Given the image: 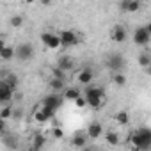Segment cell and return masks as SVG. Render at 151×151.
Returning a JSON list of instances; mask_svg holds the SVG:
<instances>
[{
  "label": "cell",
  "mask_w": 151,
  "mask_h": 151,
  "mask_svg": "<svg viewBox=\"0 0 151 151\" xmlns=\"http://www.w3.org/2000/svg\"><path fill=\"white\" fill-rule=\"evenodd\" d=\"M121 9L126 13H137L140 9V2H137V0H124L121 4Z\"/></svg>",
  "instance_id": "cell-14"
},
{
  "label": "cell",
  "mask_w": 151,
  "mask_h": 151,
  "mask_svg": "<svg viewBox=\"0 0 151 151\" xmlns=\"http://www.w3.org/2000/svg\"><path fill=\"white\" fill-rule=\"evenodd\" d=\"M41 43H43L48 50H57V48H60L59 34H53V32H43V34H41Z\"/></svg>",
  "instance_id": "cell-7"
},
{
  "label": "cell",
  "mask_w": 151,
  "mask_h": 151,
  "mask_svg": "<svg viewBox=\"0 0 151 151\" xmlns=\"http://www.w3.org/2000/svg\"><path fill=\"white\" fill-rule=\"evenodd\" d=\"M126 66V59L121 53H112L107 57V68L112 71H123Z\"/></svg>",
  "instance_id": "cell-5"
},
{
  "label": "cell",
  "mask_w": 151,
  "mask_h": 151,
  "mask_svg": "<svg viewBox=\"0 0 151 151\" xmlns=\"http://www.w3.org/2000/svg\"><path fill=\"white\" fill-rule=\"evenodd\" d=\"M23 22H25V18H23L22 14H14V16L9 18V25L14 27V29H20V27L23 25Z\"/></svg>",
  "instance_id": "cell-24"
},
{
  "label": "cell",
  "mask_w": 151,
  "mask_h": 151,
  "mask_svg": "<svg viewBox=\"0 0 151 151\" xmlns=\"http://www.w3.org/2000/svg\"><path fill=\"white\" fill-rule=\"evenodd\" d=\"M116 121H117L119 124H123V126H126V124L130 123V116H128V112H124V110H121V112H117V114H116Z\"/></svg>",
  "instance_id": "cell-25"
},
{
  "label": "cell",
  "mask_w": 151,
  "mask_h": 151,
  "mask_svg": "<svg viewBox=\"0 0 151 151\" xmlns=\"http://www.w3.org/2000/svg\"><path fill=\"white\" fill-rule=\"evenodd\" d=\"M137 2H140V4H142V2H146V0H137Z\"/></svg>",
  "instance_id": "cell-37"
},
{
  "label": "cell",
  "mask_w": 151,
  "mask_h": 151,
  "mask_svg": "<svg viewBox=\"0 0 151 151\" xmlns=\"http://www.w3.org/2000/svg\"><path fill=\"white\" fill-rule=\"evenodd\" d=\"M84 94H93V96H98V98H105V91L101 87H96V86H91V84L87 86Z\"/></svg>",
  "instance_id": "cell-21"
},
{
  "label": "cell",
  "mask_w": 151,
  "mask_h": 151,
  "mask_svg": "<svg viewBox=\"0 0 151 151\" xmlns=\"http://www.w3.org/2000/svg\"><path fill=\"white\" fill-rule=\"evenodd\" d=\"M126 37H128V34H126V29L123 25H116L112 29V32H110V39L114 43H124Z\"/></svg>",
  "instance_id": "cell-9"
},
{
  "label": "cell",
  "mask_w": 151,
  "mask_h": 151,
  "mask_svg": "<svg viewBox=\"0 0 151 151\" xmlns=\"http://www.w3.org/2000/svg\"><path fill=\"white\" fill-rule=\"evenodd\" d=\"M86 144H87V135L77 133V135L71 139V146H73V147H86Z\"/></svg>",
  "instance_id": "cell-17"
},
{
  "label": "cell",
  "mask_w": 151,
  "mask_h": 151,
  "mask_svg": "<svg viewBox=\"0 0 151 151\" xmlns=\"http://www.w3.org/2000/svg\"><path fill=\"white\" fill-rule=\"evenodd\" d=\"M78 94H80V91H78L77 87H68V89L64 91V98H66V100H71V101L77 98Z\"/></svg>",
  "instance_id": "cell-27"
},
{
  "label": "cell",
  "mask_w": 151,
  "mask_h": 151,
  "mask_svg": "<svg viewBox=\"0 0 151 151\" xmlns=\"http://www.w3.org/2000/svg\"><path fill=\"white\" fill-rule=\"evenodd\" d=\"M151 39V25H146V27H137L135 32H133V43L137 46H146Z\"/></svg>",
  "instance_id": "cell-2"
},
{
  "label": "cell",
  "mask_w": 151,
  "mask_h": 151,
  "mask_svg": "<svg viewBox=\"0 0 151 151\" xmlns=\"http://www.w3.org/2000/svg\"><path fill=\"white\" fill-rule=\"evenodd\" d=\"M45 144H46V139L43 135H36L34 137V142H32V149H41Z\"/></svg>",
  "instance_id": "cell-28"
},
{
  "label": "cell",
  "mask_w": 151,
  "mask_h": 151,
  "mask_svg": "<svg viewBox=\"0 0 151 151\" xmlns=\"http://www.w3.org/2000/svg\"><path fill=\"white\" fill-rule=\"evenodd\" d=\"M77 80H78L80 84H84V86H89V84L94 80V73H93V69H89V68L80 69L78 75H77Z\"/></svg>",
  "instance_id": "cell-10"
},
{
  "label": "cell",
  "mask_w": 151,
  "mask_h": 151,
  "mask_svg": "<svg viewBox=\"0 0 151 151\" xmlns=\"http://www.w3.org/2000/svg\"><path fill=\"white\" fill-rule=\"evenodd\" d=\"M101 133H103L101 123L94 121V123H91V124L87 126V139H98V137H101Z\"/></svg>",
  "instance_id": "cell-11"
},
{
  "label": "cell",
  "mask_w": 151,
  "mask_h": 151,
  "mask_svg": "<svg viewBox=\"0 0 151 151\" xmlns=\"http://www.w3.org/2000/svg\"><path fill=\"white\" fill-rule=\"evenodd\" d=\"M6 46V41H4V37H0V50H2Z\"/></svg>",
  "instance_id": "cell-35"
},
{
  "label": "cell",
  "mask_w": 151,
  "mask_h": 151,
  "mask_svg": "<svg viewBox=\"0 0 151 151\" xmlns=\"http://www.w3.org/2000/svg\"><path fill=\"white\" fill-rule=\"evenodd\" d=\"M13 112H14V109H13L11 105H6V107L0 109V117L7 121V119H11V117H13Z\"/></svg>",
  "instance_id": "cell-26"
},
{
  "label": "cell",
  "mask_w": 151,
  "mask_h": 151,
  "mask_svg": "<svg viewBox=\"0 0 151 151\" xmlns=\"http://www.w3.org/2000/svg\"><path fill=\"white\" fill-rule=\"evenodd\" d=\"M6 132V119L0 117V133H4Z\"/></svg>",
  "instance_id": "cell-33"
},
{
  "label": "cell",
  "mask_w": 151,
  "mask_h": 151,
  "mask_svg": "<svg viewBox=\"0 0 151 151\" xmlns=\"http://www.w3.org/2000/svg\"><path fill=\"white\" fill-rule=\"evenodd\" d=\"M14 57L20 60H29L34 57V46L30 43H22L20 46L14 48Z\"/></svg>",
  "instance_id": "cell-6"
},
{
  "label": "cell",
  "mask_w": 151,
  "mask_h": 151,
  "mask_svg": "<svg viewBox=\"0 0 151 151\" xmlns=\"http://www.w3.org/2000/svg\"><path fill=\"white\" fill-rule=\"evenodd\" d=\"M41 105H46V107H52V109H60V105H62V98L60 96H57V94H48L45 100H43V103Z\"/></svg>",
  "instance_id": "cell-13"
},
{
  "label": "cell",
  "mask_w": 151,
  "mask_h": 151,
  "mask_svg": "<svg viewBox=\"0 0 151 151\" xmlns=\"http://www.w3.org/2000/svg\"><path fill=\"white\" fill-rule=\"evenodd\" d=\"M39 2H41L43 6H50V4H52V0H39Z\"/></svg>",
  "instance_id": "cell-34"
},
{
  "label": "cell",
  "mask_w": 151,
  "mask_h": 151,
  "mask_svg": "<svg viewBox=\"0 0 151 151\" xmlns=\"http://www.w3.org/2000/svg\"><path fill=\"white\" fill-rule=\"evenodd\" d=\"M105 140H107V144H110V146H119V135H117V132H114V130H109L107 133H105Z\"/></svg>",
  "instance_id": "cell-19"
},
{
  "label": "cell",
  "mask_w": 151,
  "mask_h": 151,
  "mask_svg": "<svg viewBox=\"0 0 151 151\" xmlns=\"http://www.w3.org/2000/svg\"><path fill=\"white\" fill-rule=\"evenodd\" d=\"M14 89H11L4 80H0V103H9L13 100Z\"/></svg>",
  "instance_id": "cell-8"
},
{
  "label": "cell",
  "mask_w": 151,
  "mask_h": 151,
  "mask_svg": "<svg viewBox=\"0 0 151 151\" xmlns=\"http://www.w3.org/2000/svg\"><path fill=\"white\" fill-rule=\"evenodd\" d=\"M48 86H50V89L52 91H55V93H59V91H64V80L62 78H50L48 80Z\"/></svg>",
  "instance_id": "cell-18"
},
{
  "label": "cell",
  "mask_w": 151,
  "mask_h": 151,
  "mask_svg": "<svg viewBox=\"0 0 151 151\" xmlns=\"http://www.w3.org/2000/svg\"><path fill=\"white\" fill-rule=\"evenodd\" d=\"M52 77H53V78H62V80H64V78H66V71H62L59 66H55V68H52Z\"/></svg>",
  "instance_id": "cell-29"
},
{
  "label": "cell",
  "mask_w": 151,
  "mask_h": 151,
  "mask_svg": "<svg viewBox=\"0 0 151 151\" xmlns=\"http://www.w3.org/2000/svg\"><path fill=\"white\" fill-rule=\"evenodd\" d=\"M59 39H60V46L62 48H69V46H75L80 43V37L75 34L73 30H62L59 32Z\"/></svg>",
  "instance_id": "cell-4"
},
{
  "label": "cell",
  "mask_w": 151,
  "mask_h": 151,
  "mask_svg": "<svg viewBox=\"0 0 151 151\" xmlns=\"http://www.w3.org/2000/svg\"><path fill=\"white\" fill-rule=\"evenodd\" d=\"M57 66H59L62 71H66V73H68V71H71V69H73V59H71V57H68V55H62V57L57 60Z\"/></svg>",
  "instance_id": "cell-15"
},
{
  "label": "cell",
  "mask_w": 151,
  "mask_h": 151,
  "mask_svg": "<svg viewBox=\"0 0 151 151\" xmlns=\"http://www.w3.org/2000/svg\"><path fill=\"white\" fill-rule=\"evenodd\" d=\"M86 96V101H87V107L94 109V110H100L105 103V98H98V96H93V94H84Z\"/></svg>",
  "instance_id": "cell-12"
},
{
  "label": "cell",
  "mask_w": 151,
  "mask_h": 151,
  "mask_svg": "<svg viewBox=\"0 0 151 151\" xmlns=\"http://www.w3.org/2000/svg\"><path fill=\"white\" fill-rule=\"evenodd\" d=\"M73 101H75V105H77L78 109H86V107H87V101H86V96H82V94H78V96H77V98H75Z\"/></svg>",
  "instance_id": "cell-31"
},
{
  "label": "cell",
  "mask_w": 151,
  "mask_h": 151,
  "mask_svg": "<svg viewBox=\"0 0 151 151\" xmlns=\"http://www.w3.org/2000/svg\"><path fill=\"white\" fill-rule=\"evenodd\" d=\"M0 59H2V60H11V59H14V48L13 46H4L2 50H0Z\"/></svg>",
  "instance_id": "cell-20"
},
{
  "label": "cell",
  "mask_w": 151,
  "mask_h": 151,
  "mask_svg": "<svg viewBox=\"0 0 151 151\" xmlns=\"http://www.w3.org/2000/svg\"><path fill=\"white\" fill-rule=\"evenodd\" d=\"M55 109L52 107H46V105H41V107H36V112H34V121L39 123V124H45L48 123L53 116H55Z\"/></svg>",
  "instance_id": "cell-3"
},
{
  "label": "cell",
  "mask_w": 151,
  "mask_h": 151,
  "mask_svg": "<svg viewBox=\"0 0 151 151\" xmlns=\"http://www.w3.org/2000/svg\"><path fill=\"white\" fill-rule=\"evenodd\" d=\"M2 142H4L6 147H11V149H16V147H18V140H16L14 135H6V137H2Z\"/></svg>",
  "instance_id": "cell-22"
},
{
  "label": "cell",
  "mask_w": 151,
  "mask_h": 151,
  "mask_svg": "<svg viewBox=\"0 0 151 151\" xmlns=\"http://www.w3.org/2000/svg\"><path fill=\"white\" fill-rule=\"evenodd\" d=\"M52 137H55V139H62V137H64V132H62V128L55 126V128L52 130Z\"/></svg>",
  "instance_id": "cell-32"
},
{
  "label": "cell",
  "mask_w": 151,
  "mask_h": 151,
  "mask_svg": "<svg viewBox=\"0 0 151 151\" xmlns=\"http://www.w3.org/2000/svg\"><path fill=\"white\" fill-rule=\"evenodd\" d=\"M0 80H4V82H6V84H7V86L11 87V89H14V91H16V87H18V84H20L18 77H16L14 73H11V71H9V73L6 75L4 78H0Z\"/></svg>",
  "instance_id": "cell-16"
},
{
  "label": "cell",
  "mask_w": 151,
  "mask_h": 151,
  "mask_svg": "<svg viewBox=\"0 0 151 151\" xmlns=\"http://www.w3.org/2000/svg\"><path fill=\"white\" fill-rule=\"evenodd\" d=\"M112 82L117 86V87H123L126 84V77L123 75V71H116L114 73V77H112Z\"/></svg>",
  "instance_id": "cell-23"
},
{
  "label": "cell",
  "mask_w": 151,
  "mask_h": 151,
  "mask_svg": "<svg viewBox=\"0 0 151 151\" xmlns=\"http://www.w3.org/2000/svg\"><path fill=\"white\" fill-rule=\"evenodd\" d=\"M132 144L135 149H149L151 146V130L142 126V128H137L133 133H132Z\"/></svg>",
  "instance_id": "cell-1"
},
{
  "label": "cell",
  "mask_w": 151,
  "mask_h": 151,
  "mask_svg": "<svg viewBox=\"0 0 151 151\" xmlns=\"http://www.w3.org/2000/svg\"><path fill=\"white\" fill-rule=\"evenodd\" d=\"M23 2H25V4H34L36 0H23Z\"/></svg>",
  "instance_id": "cell-36"
},
{
  "label": "cell",
  "mask_w": 151,
  "mask_h": 151,
  "mask_svg": "<svg viewBox=\"0 0 151 151\" xmlns=\"http://www.w3.org/2000/svg\"><path fill=\"white\" fill-rule=\"evenodd\" d=\"M139 64H140V66H144V68H147V66L151 64V57H149V53H147V52H144V53L139 57Z\"/></svg>",
  "instance_id": "cell-30"
}]
</instances>
